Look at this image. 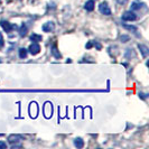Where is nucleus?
Listing matches in <instances>:
<instances>
[{"mask_svg":"<svg viewBox=\"0 0 149 149\" xmlns=\"http://www.w3.org/2000/svg\"><path fill=\"white\" fill-rule=\"evenodd\" d=\"M94 6H95L94 1H93V0H89V1H86V2H85V5H84V9H85V10H88V11H92V10L94 9Z\"/></svg>","mask_w":149,"mask_h":149,"instance_id":"obj_9","label":"nucleus"},{"mask_svg":"<svg viewBox=\"0 0 149 149\" xmlns=\"http://www.w3.org/2000/svg\"><path fill=\"white\" fill-rule=\"evenodd\" d=\"M54 28H55V25H54V22H48L43 25V30L46 31V33H51V31L54 30Z\"/></svg>","mask_w":149,"mask_h":149,"instance_id":"obj_7","label":"nucleus"},{"mask_svg":"<svg viewBox=\"0 0 149 149\" xmlns=\"http://www.w3.org/2000/svg\"><path fill=\"white\" fill-rule=\"evenodd\" d=\"M0 25H1L2 29L5 30L6 33H10L11 30H14L17 28V26H16L15 24H10V22H6V20H1V22H0Z\"/></svg>","mask_w":149,"mask_h":149,"instance_id":"obj_1","label":"nucleus"},{"mask_svg":"<svg viewBox=\"0 0 149 149\" xmlns=\"http://www.w3.org/2000/svg\"><path fill=\"white\" fill-rule=\"evenodd\" d=\"M43 38L40 35H38V34H31L30 35V40L31 42H34V43H38V42H40Z\"/></svg>","mask_w":149,"mask_h":149,"instance_id":"obj_12","label":"nucleus"},{"mask_svg":"<svg viewBox=\"0 0 149 149\" xmlns=\"http://www.w3.org/2000/svg\"><path fill=\"white\" fill-rule=\"evenodd\" d=\"M0 148H2V149L7 148V143H6V142H1V141H0Z\"/></svg>","mask_w":149,"mask_h":149,"instance_id":"obj_18","label":"nucleus"},{"mask_svg":"<svg viewBox=\"0 0 149 149\" xmlns=\"http://www.w3.org/2000/svg\"><path fill=\"white\" fill-rule=\"evenodd\" d=\"M122 19L125 20V22H134L137 19V16L134 14V11H131V10H129V11H126L123 15H122Z\"/></svg>","mask_w":149,"mask_h":149,"instance_id":"obj_3","label":"nucleus"},{"mask_svg":"<svg viewBox=\"0 0 149 149\" xmlns=\"http://www.w3.org/2000/svg\"><path fill=\"white\" fill-rule=\"evenodd\" d=\"M51 52H52L53 56H54L55 58H61V57H62V55H61L60 51L57 49L56 45H53V46H52V49H51Z\"/></svg>","mask_w":149,"mask_h":149,"instance_id":"obj_11","label":"nucleus"},{"mask_svg":"<svg viewBox=\"0 0 149 149\" xmlns=\"http://www.w3.org/2000/svg\"><path fill=\"white\" fill-rule=\"evenodd\" d=\"M20 140H22V138L19 134H11V136L8 137V141L11 142V143H16V142L20 141Z\"/></svg>","mask_w":149,"mask_h":149,"instance_id":"obj_8","label":"nucleus"},{"mask_svg":"<svg viewBox=\"0 0 149 149\" xmlns=\"http://www.w3.org/2000/svg\"><path fill=\"white\" fill-rule=\"evenodd\" d=\"M128 0H118V3H120V5H123V3H126Z\"/></svg>","mask_w":149,"mask_h":149,"instance_id":"obj_20","label":"nucleus"},{"mask_svg":"<svg viewBox=\"0 0 149 149\" xmlns=\"http://www.w3.org/2000/svg\"><path fill=\"white\" fill-rule=\"evenodd\" d=\"M3 44H5V43H3V37H2V35H1V33H0V46L2 47Z\"/></svg>","mask_w":149,"mask_h":149,"instance_id":"obj_19","label":"nucleus"},{"mask_svg":"<svg viewBox=\"0 0 149 149\" xmlns=\"http://www.w3.org/2000/svg\"><path fill=\"white\" fill-rule=\"evenodd\" d=\"M138 48L140 49V52H141V54H142V56H143V57H147V56H148L149 49H148V47H147V46L139 44V45H138Z\"/></svg>","mask_w":149,"mask_h":149,"instance_id":"obj_10","label":"nucleus"},{"mask_svg":"<svg viewBox=\"0 0 149 149\" xmlns=\"http://www.w3.org/2000/svg\"><path fill=\"white\" fill-rule=\"evenodd\" d=\"M122 26H123V27H125L126 29H128V30H132L134 33H137V28H136L134 26H130V25H126V24H123Z\"/></svg>","mask_w":149,"mask_h":149,"instance_id":"obj_16","label":"nucleus"},{"mask_svg":"<svg viewBox=\"0 0 149 149\" xmlns=\"http://www.w3.org/2000/svg\"><path fill=\"white\" fill-rule=\"evenodd\" d=\"M27 53H28V51L26 48H20L19 49V57L20 58H26L27 57Z\"/></svg>","mask_w":149,"mask_h":149,"instance_id":"obj_15","label":"nucleus"},{"mask_svg":"<svg viewBox=\"0 0 149 149\" xmlns=\"http://www.w3.org/2000/svg\"><path fill=\"white\" fill-rule=\"evenodd\" d=\"M74 146L75 147H77V148H83L84 141H83L82 138H76V139L74 140Z\"/></svg>","mask_w":149,"mask_h":149,"instance_id":"obj_13","label":"nucleus"},{"mask_svg":"<svg viewBox=\"0 0 149 149\" xmlns=\"http://www.w3.org/2000/svg\"><path fill=\"white\" fill-rule=\"evenodd\" d=\"M145 7V3L141 2L140 0H137V1H134L132 5H131V10H140L141 8Z\"/></svg>","mask_w":149,"mask_h":149,"instance_id":"obj_6","label":"nucleus"},{"mask_svg":"<svg viewBox=\"0 0 149 149\" xmlns=\"http://www.w3.org/2000/svg\"><path fill=\"white\" fill-rule=\"evenodd\" d=\"M28 52L31 54V55H37L38 53L40 52V46L38 43H33L30 44V46L28 47Z\"/></svg>","mask_w":149,"mask_h":149,"instance_id":"obj_4","label":"nucleus"},{"mask_svg":"<svg viewBox=\"0 0 149 149\" xmlns=\"http://www.w3.org/2000/svg\"><path fill=\"white\" fill-rule=\"evenodd\" d=\"M147 95H148V94H143V93H139V97H142V99H146V97H147Z\"/></svg>","mask_w":149,"mask_h":149,"instance_id":"obj_21","label":"nucleus"},{"mask_svg":"<svg viewBox=\"0 0 149 149\" xmlns=\"http://www.w3.org/2000/svg\"><path fill=\"white\" fill-rule=\"evenodd\" d=\"M121 40L123 42V43H126L129 40V36H126V35H123V36H121Z\"/></svg>","mask_w":149,"mask_h":149,"instance_id":"obj_17","label":"nucleus"},{"mask_svg":"<svg viewBox=\"0 0 149 149\" xmlns=\"http://www.w3.org/2000/svg\"><path fill=\"white\" fill-rule=\"evenodd\" d=\"M92 45H93V43H92V42H89V43L86 44V48H91V47H92Z\"/></svg>","mask_w":149,"mask_h":149,"instance_id":"obj_22","label":"nucleus"},{"mask_svg":"<svg viewBox=\"0 0 149 149\" xmlns=\"http://www.w3.org/2000/svg\"><path fill=\"white\" fill-rule=\"evenodd\" d=\"M26 34H27V27H26L25 24H22L20 26V28H19V35L22 37H24V36H26Z\"/></svg>","mask_w":149,"mask_h":149,"instance_id":"obj_14","label":"nucleus"},{"mask_svg":"<svg viewBox=\"0 0 149 149\" xmlns=\"http://www.w3.org/2000/svg\"><path fill=\"white\" fill-rule=\"evenodd\" d=\"M99 11L102 14V15H105V16H110L111 15V9L109 8L108 6V3L107 2H101L100 3V6H99Z\"/></svg>","mask_w":149,"mask_h":149,"instance_id":"obj_2","label":"nucleus"},{"mask_svg":"<svg viewBox=\"0 0 149 149\" xmlns=\"http://www.w3.org/2000/svg\"><path fill=\"white\" fill-rule=\"evenodd\" d=\"M0 3H1V0H0Z\"/></svg>","mask_w":149,"mask_h":149,"instance_id":"obj_23","label":"nucleus"},{"mask_svg":"<svg viewBox=\"0 0 149 149\" xmlns=\"http://www.w3.org/2000/svg\"><path fill=\"white\" fill-rule=\"evenodd\" d=\"M52 112H53L52 103H49V102H46V103H45V105H44L45 117H46V118H49V117L52 116Z\"/></svg>","mask_w":149,"mask_h":149,"instance_id":"obj_5","label":"nucleus"}]
</instances>
